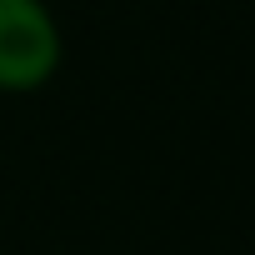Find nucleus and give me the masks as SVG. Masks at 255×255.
Wrapping results in <instances>:
<instances>
[{"instance_id":"obj_1","label":"nucleus","mask_w":255,"mask_h":255,"mask_svg":"<svg viewBox=\"0 0 255 255\" xmlns=\"http://www.w3.org/2000/svg\"><path fill=\"white\" fill-rule=\"evenodd\" d=\"M65 65V30L45 0H0V95H35Z\"/></svg>"}]
</instances>
